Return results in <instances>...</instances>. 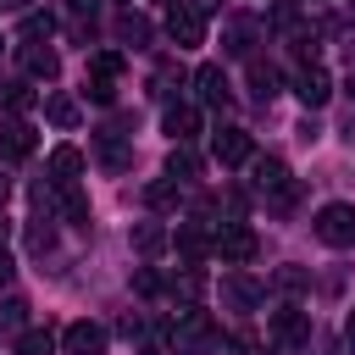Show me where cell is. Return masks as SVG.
Segmentation results:
<instances>
[{"mask_svg":"<svg viewBox=\"0 0 355 355\" xmlns=\"http://www.w3.org/2000/svg\"><path fill=\"white\" fill-rule=\"evenodd\" d=\"M311 227H316V239H322V244L349 250V244H355V205H322Z\"/></svg>","mask_w":355,"mask_h":355,"instance_id":"obj_1","label":"cell"},{"mask_svg":"<svg viewBox=\"0 0 355 355\" xmlns=\"http://www.w3.org/2000/svg\"><path fill=\"white\" fill-rule=\"evenodd\" d=\"M166 39H172L178 50L205 44V11H200V6H172V11H166Z\"/></svg>","mask_w":355,"mask_h":355,"instance_id":"obj_2","label":"cell"},{"mask_svg":"<svg viewBox=\"0 0 355 355\" xmlns=\"http://www.w3.org/2000/svg\"><path fill=\"white\" fill-rule=\"evenodd\" d=\"M255 250H261V239H255L244 222H227V227L216 233V255H222L227 266H244V261H255Z\"/></svg>","mask_w":355,"mask_h":355,"instance_id":"obj_3","label":"cell"},{"mask_svg":"<svg viewBox=\"0 0 355 355\" xmlns=\"http://www.w3.org/2000/svg\"><path fill=\"white\" fill-rule=\"evenodd\" d=\"M205 344H216V322L205 316V311H178V349L189 355V349H205Z\"/></svg>","mask_w":355,"mask_h":355,"instance_id":"obj_4","label":"cell"},{"mask_svg":"<svg viewBox=\"0 0 355 355\" xmlns=\"http://www.w3.org/2000/svg\"><path fill=\"white\" fill-rule=\"evenodd\" d=\"M272 338H277V344H305V338H311V311H300V305L272 311Z\"/></svg>","mask_w":355,"mask_h":355,"instance_id":"obj_5","label":"cell"},{"mask_svg":"<svg viewBox=\"0 0 355 355\" xmlns=\"http://www.w3.org/2000/svg\"><path fill=\"white\" fill-rule=\"evenodd\" d=\"M33 128L22 122V116H6L0 122V161H22V155H33Z\"/></svg>","mask_w":355,"mask_h":355,"instance_id":"obj_6","label":"cell"},{"mask_svg":"<svg viewBox=\"0 0 355 355\" xmlns=\"http://www.w3.org/2000/svg\"><path fill=\"white\" fill-rule=\"evenodd\" d=\"M250 150H255V144H250V133H244V128H222V133L211 139V155H216L222 166H244V161H250Z\"/></svg>","mask_w":355,"mask_h":355,"instance_id":"obj_7","label":"cell"},{"mask_svg":"<svg viewBox=\"0 0 355 355\" xmlns=\"http://www.w3.org/2000/svg\"><path fill=\"white\" fill-rule=\"evenodd\" d=\"M250 183H255V194H288L294 183H288V166L277 161V155H261L255 166H250Z\"/></svg>","mask_w":355,"mask_h":355,"instance_id":"obj_8","label":"cell"},{"mask_svg":"<svg viewBox=\"0 0 355 355\" xmlns=\"http://www.w3.org/2000/svg\"><path fill=\"white\" fill-rule=\"evenodd\" d=\"M61 349H67V355H100V349H105V327H100V322H72V327L61 333Z\"/></svg>","mask_w":355,"mask_h":355,"instance_id":"obj_9","label":"cell"},{"mask_svg":"<svg viewBox=\"0 0 355 355\" xmlns=\"http://www.w3.org/2000/svg\"><path fill=\"white\" fill-rule=\"evenodd\" d=\"M294 94H300V105L322 111V105H327V94H333V83H327V72H322V67H300V78H294Z\"/></svg>","mask_w":355,"mask_h":355,"instance_id":"obj_10","label":"cell"},{"mask_svg":"<svg viewBox=\"0 0 355 355\" xmlns=\"http://www.w3.org/2000/svg\"><path fill=\"white\" fill-rule=\"evenodd\" d=\"M83 178V150L78 144H55L50 150V183L61 189V183H78Z\"/></svg>","mask_w":355,"mask_h":355,"instance_id":"obj_11","label":"cell"},{"mask_svg":"<svg viewBox=\"0 0 355 355\" xmlns=\"http://www.w3.org/2000/svg\"><path fill=\"white\" fill-rule=\"evenodd\" d=\"M17 55H22V67H28V78H44V83H50V78L61 72V61H55V50H39L33 39H22V44H17Z\"/></svg>","mask_w":355,"mask_h":355,"instance_id":"obj_12","label":"cell"},{"mask_svg":"<svg viewBox=\"0 0 355 355\" xmlns=\"http://www.w3.org/2000/svg\"><path fill=\"white\" fill-rule=\"evenodd\" d=\"M161 128L178 139V144H189L194 133H200V111L194 105H166V116H161Z\"/></svg>","mask_w":355,"mask_h":355,"instance_id":"obj_13","label":"cell"},{"mask_svg":"<svg viewBox=\"0 0 355 355\" xmlns=\"http://www.w3.org/2000/svg\"><path fill=\"white\" fill-rule=\"evenodd\" d=\"M194 89H200L205 105H227V72L222 67H200L194 72Z\"/></svg>","mask_w":355,"mask_h":355,"instance_id":"obj_14","label":"cell"},{"mask_svg":"<svg viewBox=\"0 0 355 355\" xmlns=\"http://www.w3.org/2000/svg\"><path fill=\"white\" fill-rule=\"evenodd\" d=\"M222 300H227L233 311H255V305H261V288H255L250 277L233 272V277H222Z\"/></svg>","mask_w":355,"mask_h":355,"instance_id":"obj_15","label":"cell"},{"mask_svg":"<svg viewBox=\"0 0 355 355\" xmlns=\"http://www.w3.org/2000/svg\"><path fill=\"white\" fill-rule=\"evenodd\" d=\"M277 89H283V72H277V67H266V61H250V94L266 105Z\"/></svg>","mask_w":355,"mask_h":355,"instance_id":"obj_16","label":"cell"},{"mask_svg":"<svg viewBox=\"0 0 355 355\" xmlns=\"http://www.w3.org/2000/svg\"><path fill=\"white\" fill-rule=\"evenodd\" d=\"M200 172H205V166H200V155H194L189 144H178V150L166 155V178H172V183H194Z\"/></svg>","mask_w":355,"mask_h":355,"instance_id":"obj_17","label":"cell"},{"mask_svg":"<svg viewBox=\"0 0 355 355\" xmlns=\"http://www.w3.org/2000/svg\"><path fill=\"white\" fill-rule=\"evenodd\" d=\"M128 244H133L139 255H155V250H166V227H161V222H133Z\"/></svg>","mask_w":355,"mask_h":355,"instance_id":"obj_18","label":"cell"},{"mask_svg":"<svg viewBox=\"0 0 355 355\" xmlns=\"http://www.w3.org/2000/svg\"><path fill=\"white\" fill-rule=\"evenodd\" d=\"M33 100H39V94H33V83H28V78L0 83V105H6V111H33Z\"/></svg>","mask_w":355,"mask_h":355,"instance_id":"obj_19","label":"cell"},{"mask_svg":"<svg viewBox=\"0 0 355 355\" xmlns=\"http://www.w3.org/2000/svg\"><path fill=\"white\" fill-rule=\"evenodd\" d=\"M61 216L78 222V227H89V194L78 183H61Z\"/></svg>","mask_w":355,"mask_h":355,"instance_id":"obj_20","label":"cell"},{"mask_svg":"<svg viewBox=\"0 0 355 355\" xmlns=\"http://www.w3.org/2000/svg\"><path fill=\"white\" fill-rule=\"evenodd\" d=\"M116 39L139 50V44H150V22H144L139 11H122V17H116Z\"/></svg>","mask_w":355,"mask_h":355,"instance_id":"obj_21","label":"cell"},{"mask_svg":"<svg viewBox=\"0 0 355 355\" xmlns=\"http://www.w3.org/2000/svg\"><path fill=\"white\" fill-rule=\"evenodd\" d=\"M44 116H50L55 128H78V100H72V94H50V100H44Z\"/></svg>","mask_w":355,"mask_h":355,"instance_id":"obj_22","label":"cell"},{"mask_svg":"<svg viewBox=\"0 0 355 355\" xmlns=\"http://www.w3.org/2000/svg\"><path fill=\"white\" fill-rule=\"evenodd\" d=\"M144 205H150V211H172V205H178V183H172V178L144 183Z\"/></svg>","mask_w":355,"mask_h":355,"instance_id":"obj_23","label":"cell"},{"mask_svg":"<svg viewBox=\"0 0 355 355\" xmlns=\"http://www.w3.org/2000/svg\"><path fill=\"white\" fill-rule=\"evenodd\" d=\"M205 244H211V233H205V222H183L178 227V250L194 261V255H205Z\"/></svg>","mask_w":355,"mask_h":355,"instance_id":"obj_24","label":"cell"},{"mask_svg":"<svg viewBox=\"0 0 355 355\" xmlns=\"http://www.w3.org/2000/svg\"><path fill=\"white\" fill-rule=\"evenodd\" d=\"M83 94H89L94 105H111V100H116V78H105V72H89V78H83Z\"/></svg>","mask_w":355,"mask_h":355,"instance_id":"obj_25","label":"cell"},{"mask_svg":"<svg viewBox=\"0 0 355 355\" xmlns=\"http://www.w3.org/2000/svg\"><path fill=\"white\" fill-rule=\"evenodd\" d=\"M50 349H55L50 327H28V333H22V344H17V355H50Z\"/></svg>","mask_w":355,"mask_h":355,"instance_id":"obj_26","label":"cell"},{"mask_svg":"<svg viewBox=\"0 0 355 355\" xmlns=\"http://www.w3.org/2000/svg\"><path fill=\"white\" fill-rule=\"evenodd\" d=\"M200 288H205V272H200V266H183V272L172 277V294H183V300H194Z\"/></svg>","mask_w":355,"mask_h":355,"instance_id":"obj_27","label":"cell"},{"mask_svg":"<svg viewBox=\"0 0 355 355\" xmlns=\"http://www.w3.org/2000/svg\"><path fill=\"white\" fill-rule=\"evenodd\" d=\"M28 244H33L39 255L55 244V227H50V216H33V222H28Z\"/></svg>","mask_w":355,"mask_h":355,"instance_id":"obj_28","label":"cell"},{"mask_svg":"<svg viewBox=\"0 0 355 355\" xmlns=\"http://www.w3.org/2000/svg\"><path fill=\"white\" fill-rule=\"evenodd\" d=\"M50 33H55V17H50V11H33V17L22 22V39H50Z\"/></svg>","mask_w":355,"mask_h":355,"instance_id":"obj_29","label":"cell"},{"mask_svg":"<svg viewBox=\"0 0 355 355\" xmlns=\"http://www.w3.org/2000/svg\"><path fill=\"white\" fill-rule=\"evenodd\" d=\"M250 33H255V28H250L244 17H233V22H227V50H233V55H244V50H250Z\"/></svg>","mask_w":355,"mask_h":355,"instance_id":"obj_30","label":"cell"},{"mask_svg":"<svg viewBox=\"0 0 355 355\" xmlns=\"http://www.w3.org/2000/svg\"><path fill=\"white\" fill-rule=\"evenodd\" d=\"M28 322V300H6L0 305V333H11V327H22Z\"/></svg>","mask_w":355,"mask_h":355,"instance_id":"obj_31","label":"cell"},{"mask_svg":"<svg viewBox=\"0 0 355 355\" xmlns=\"http://www.w3.org/2000/svg\"><path fill=\"white\" fill-rule=\"evenodd\" d=\"M89 72H105V78H116V72H122V55H116V50H100V55L89 61Z\"/></svg>","mask_w":355,"mask_h":355,"instance_id":"obj_32","label":"cell"},{"mask_svg":"<svg viewBox=\"0 0 355 355\" xmlns=\"http://www.w3.org/2000/svg\"><path fill=\"white\" fill-rule=\"evenodd\" d=\"M277 288H288V294L305 288V272H300V266H283V272H277Z\"/></svg>","mask_w":355,"mask_h":355,"instance_id":"obj_33","label":"cell"},{"mask_svg":"<svg viewBox=\"0 0 355 355\" xmlns=\"http://www.w3.org/2000/svg\"><path fill=\"white\" fill-rule=\"evenodd\" d=\"M133 288H139V294H155V288H161V277H155L150 266H139V272H133Z\"/></svg>","mask_w":355,"mask_h":355,"instance_id":"obj_34","label":"cell"},{"mask_svg":"<svg viewBox=\"0 0 355 355\" xmlns=\"http://www.w3.org/2000/svg\"><path fill=\"white\" fill-rule=\"evenodd\" d=\"M11 272H17V261L6 255V244H0V283H11Z\"/></svg>","mask_w":355,"mask_h":355,"instance_id":"obj_35","label":"cell"},{"mask_svg":"<svg viewBox=\"0 0 355 355\" xmlns=\"http://www.w3.org/2000/svg\"><path fill=\"white\" fill-rule=\"evenodd\" d=\"M344 144H355V116H349V122H344Z\"/></svg>","mask_w":355,"mask_h":355,"instance_id":"obj_36","label":"cell"},{"mask_svg":"<svg viewBox=\"0 0 355 355\" xmlns=\"http://www.w3.org/2000/svg\"><path fill=\"white\" fill-rule=\"evenodd\" d=\"M94 6H100V0H72V11H94Z\"/></svg>","mask_w":355,"mask_h":355,"instance_id":"obj_37","label":"cell"},{"mask_svg":"<svg viewBox=\"0 0 355 355\" xmlns=\"http://www.w3.org/2000/svg\"><path fill=\"white\" fill-rule=\"evenodd\" d=\"M344 338H349V344H355V311H349V322H344Z\"/></svg>","mask_w":355,"mask_h":355,"instance_id":"obj_38","label":"cell"},{"mask_svg":"<svg viewBox=\"0 0 355 355\" xmlns=\"http://www.w3.org/2000/svg\"><path fill=\"white\" fill-rule=\"evenodd\" d=\"M6 194H11V178H0V205H6Z\"/></svg>","mask_w":355,"mask_h":355,"instance_id":"obj_39","label":"cell"},{"mask_svg":"<svg viewBox=\"0 0 355 355\" xmlns=\"http://www.w3.org/2000/svg\"><path fill=\"white\" fill-rule=\"evenodd\" d=\"M6 233H11V222H6V216H0V244H6Z\"/></svg>","mask_w":355,"mask_h":355,"instance_id":"obj_40","label":"cell"},{"mask_svg":"<svg viewBox=\"0 0 355 355\" xmlns=\"http://www.w3.org/2000/svg\"><path fill=\"white\" fill-rule=\"evenodd\" d=\"M0 6H28V0H0Z\"/></svg>","mask_w":355,"mask_h":355,"instance_id":"obj_41","label":"cell"},{"mask_svg":"<svg viewBox=\"0 0 355 355\" xmlns=\"http://www.w3.org/2000/svg\"><path fill=\"white\" fill-rule=\"evenodd\" d=\"M139 355H161V349H139Z\"/></svg>","mask_w":355,"mask_h":355,"instance_id":"obj_42","label":"cell"},{"mask_svg":"<svg viewBox=\"0 0 355 355\" xmlns=\"http://www.w3.org/2000/svg\"><path fill=\"white\" fill-rule=\"evenodd\" d=\"M349 100H355V78H349Z\"/></svg>","mask_w":355,"mask_h":355,"instance_id":"obj_43","label":"cell"},{"mask_svg":"<svg viewBox=\"0 0 355 355\" xmlns=\"http://www.w3.org/2000/svg\"><path fill=\"white\" fill-rule=\"evenodd\" d=\"M349 6H355V0H349Z\"/></svg>","mask_w":355,"mask_h":355,"instance_id":"obj_44","label":"cell"}]
</instances>
